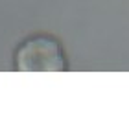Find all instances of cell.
I'll return each mask as SVG.
<instances>
[{"label": "cell", "mask_w": 129, "mask_h": 129, "mask_svg": "<svg viewBox=\"0 0 129 129\" xmlns=\"http://www.w3.org/2000/svg\"><path fill=\"white\" fill-rule=\"evenodd\" d=\"M17 70H64L67 59L61 44L50 35H33L15 52Z\"/></svg>", "instance_id": "1"}]
</instances>
